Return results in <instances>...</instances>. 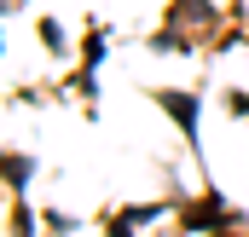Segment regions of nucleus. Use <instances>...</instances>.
<instances>
[{
    "mask_svg": "<svg viewBox=\"0 0 249 237\" xmlns=\"http://www.w3.org/2000/svg\"><path fill=\"white\" fill-rule=\"evenodd\" d=\"M168 110H174V116L186 121V127H191V121H197V110H191V104H186V93H168Z\"/></svg>",
    "mask_w": 249,
    "mask_h": 237,
    "instance_id": "nucleus-1",
    "label": "nucleus"
}]
</instances>
